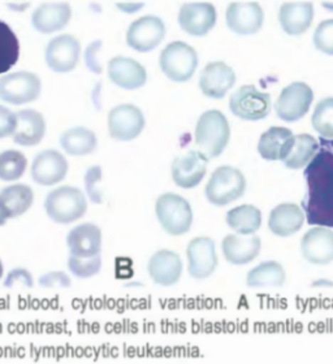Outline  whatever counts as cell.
Returning <instances> with one entry per match:
<instances>
[{
    "mask_svg": "<svg viewBox=\"0 0 333 364\" xmlns=\"http://www.w3.org/2000/svg\"><path fill=\"white\" fill-rule=\"evenodd\" d=\"M307 193L302 210L307 224L333 228V152L320 144L317 156L305 169Z\"/></svg>",
    "mask_w": 333,
    "mask_h": 364,
    "instance_id": "cell-1",
    "label": "cell"
},
{
    "mask_svg": "<svg viewBox=\"0 0 333 364\" xmlns=\"http://www.w3.org/2000/svg\"><path fill=\"white\" fill-rule=\"evenodd\" d=\"M196 144L207 159L220 156L231 139V127L226 114L219 109H208L198 119Z\"/></svg>",
    "mask_w": 333,
    "mask_h": 364,
    "instance_id": "cell-2",
    "label": "cell"
},
{
    "mask_svg": "<svg viewBox=\"0 0 333 364\" xmlns=\"http://www.w3.org/2000/svg\"><path fill=\"white\" fill-rule=\"evenodd\" d=\"M45 211L55 223L70 224L85 216L88 200L81 190L73 186H60L47 194Z\"/></svg>",
    "mask_w": 333,
    "mask_h": 364,
    "instance_id": "cell-3",
    "label": "cell"
},
{
    "mask_svg": "<svg viewBox=\"0 0 333 364\" xmlns=\"http://www.w3.org/2000/svg\"><path fill=\"white\" fill-rule=\"evenodd\" d=\"M245 190L246 178L243 172L231 166H221L213 171L205 194L211 205L224 207L243 197Z\"/></svg>",
    "mask_w": 333,
    "mask_h": 364,
    "instance_id": "cell-4",
    "label": "cell"
},
{
    "mask_svg": "<svg viewBox=\"0 0 333 364\" xmlns=\"http://www.w3.org/2000/svg\"><path fill=\"white\" fill-rule=\"evenodd\" d=\"M155 213L168 235H186L193 224V210L189 202L179 194H162L155 203Z\"/></svg>",
    "mask_w": 333,
    "mask_h": 364,
    "instance_id": "cell-5",
    "label": "cell"
},
{
    "mask_svg": "<svg viewBox=\"0 0 333 364\" xmlns=\"http://www.w3.org/2000/svg\"><path fill=\"white\" fill-rule=\"evenodd\" d=\"M198 63L197 51L181 41L166 45L160 53V69L174 82L189 81L197 70Z\"/></svg>",
    "mask_w": 333,
    "mask_h": 364,
    "instance_id": "cell-6",
    "label": "cell"
},
{
    "mask_svg": "<svg viewBox=\"0 0 333 364\" xmlns=\"http://www.w3.org/2000/svg\"><path fill=\"white\" fill-rule=\"evenodd\" d=\"M229 109L243 122L263 120L273 109L271 95L258 90L254 85H243L232 94Z\"/></svg>",
    "mask_w": 333,
    "mask_h": 364,
    "instance_id": "cell-7",
    "label": "cell"
},
{
    "mask_svg": "<svg viewBox=\"0 0 333 364\" xmlns=\"http://www.w3.org/2000/svg\"><path fill=\"white\" fill-rule=\"evenodd\" d=\"M41 78L31 72H16L0 78V100L21 106L37 100L41 95Z\"/></svg>",
    "mask_w": 333,
    "mask_h": 364,
    "instance_id": "cell-8",
    "label": "cell"
},
{
    "mask_svg": "<svg viewBox=\"0 0 333 364\" xmlns=\"http://www.w3.org/2000/svg\"><path fill=\"white\" fill-rule=\"evenodd\" d=\"M314 102V91L305 82H293L281 90L275 103L278 117L285 122H297L303 119Z\"/></svg>",
    "mask_w": 333,
    "mask_h": 364,
    "instance_id": "cell-9",
    "label": "cell"
},
{
    "mask_svg": "<svg viewBox=\"0 0 333 364\" xmlns=\"http://www.w3.org/2000/svg\"><path fill=\"white\" fill-rule=\"evenodd\" d=\"M146 125L144 112L134 105L116 106L108 114V133L110 136L120 142L136 139Z\"/></svg>",
    "mask_w": 333,
    "mask_h": 364,
    "instance_id": "cell-10",
    "label": "cell"
},
{
    "mask_svg": "<svg viewBox=\"0 0 333 364\" xmlns=\"http://www.w3.org/2000/svg\"><path fill=\"white\" fill-rule=\"evenodd\" d=\"M166 37V25L158 16H144L130 23L127 31V45L138 53L157 48Z\"/></svg>",
    "mask_w": 333,
    "mask_h": 364,
    "instance_id": "cell-11",
    "label": "cell"
},
{
    "mask_svg": "<svg viewBox=\"0 0 333 364\" xmlns=\"http://www.w3.org/2000/svg\"><path fill=\"white\" fill-rule=\"evenodd\" d=\"M80 53V41L70 34H63L51 39L46 47V64L53 72L68 73L76 68Z\"/></svg>",
    "mask_w": 333,
    "mask_h": 364,
    "instance_id": "cell-12",
    "label": "cell"
},
{
    "mask_svg": "<svg viewBox=\"0 0 333 364\" xmlns=\"http://www.w3.org/2000/svg\"><path fill=\"white\" fill-rule=\"evenodd\" d=\"M188 271L196 280H205L215 272L218 267L216 246L210 237L193 238L186 249Z\"/></svg>",
    "mask_w": 333,
    "mask_h": 364,
    "instance_id": "cell-13",
    "label": "cell"
},
{
    "mask_svg": "<svg viewBox=\"0 0 333 364\" xmlns=\"http://www.w3.org/2000/svg\"><path fill=\"white\" fill-rule=\"evenodd\" d=\"M226 21L236 34L250 36L262 29L265 12L257 1H233L228 6Z\"/></svg>",
    "mask_w": 333,
    "mask_h": 364,
    "instance_id": "cell-14",
    "label": "cell"
},
{
    "mask_svg": "<svg viewBox=\"0 0 333 364\" xmlns=\"http://www.w3.org/2000/svg\"><path fill=\"white\" fill-rule=\"evenodd\" d=\"M216 8L207 1L186 3L180 8L179 23L184 31L193 37H204L216 23Z\"/></svg>",
    "mask_w": 333,
    "mask_h": 364,
    "instance_id": "cell-15",
    "label": "cell"
},
{
    "mask_svg": "<svg viewBox=\"0 0 333 364\" xmlns=\"http://www.w3.org/2000/svg\"><path fill=\"white\" fill-rule=\"evenodd\" d=\"M69 164L65 156L56 150L39 152L31 164V177L41 186H53L68 175Z\"/></svg>",
    "mask_w": 333,
    "mask_h": 364,
    "instance_id": "cell-16",
    "label": "cell"
},
{
    "mask_svg": "<svg viewBox=\"0 0 333 364\" xmlns=\"http://www.w3.org/2000/svg\"><path fill=\"white\" fill-rule=\"evenodd\" d=\"M235 84V70L224 61L208 63L199 76V89L207 98H224Z\"/></svg>",
    "mask_w": 333,
    "mask_h": 364,
    "instance_id": "cell-17",
    "label": "cell"
},
{
    "mask_svg": "<svg viewBox=\"0 0 333 364\" xmlns=\"http://www.w3.org/2000/svg\"><path fill=\"white\" fill-rule=\"evenodd\" d=\"M208 159L201 151H188L172 163V180L182 189H193L205 178Z\"/></svg>",
    "mask_w": 333,
    "mask_h": 364,
    "instance_id": "cell-18",
    "label": "cell"
},
{
    "mask_svg": "<svg viewBox=\"0 0 333 364\" xmlns=\"http://www.w3.org/2000/svg\"><path fill=\"white\" fill-rule=\"evenodd\" d=\"M301 252L303 258L311 264L326 266L332 263V229L326 227L311 228L301 240Z\"/></svg>",
    "mask_w": 333,
    "mask_h": 364,
    "instance_id": "cell-19",
    "label": "cell"
},
{
    "mask_svg": "<svg viewBox=\"0 0 333 364\" xmlns=\"http://www.w3.org/2000/svg\"><path fill=\"white\" fill-rule=\"evenodd\" d=\"M108 77L120 89L137 90L146 84L147 72L144 65L134 59L116 56L108 63Z\"/></svg>",
    "mask_w": 333,
    "mask_h": 364,
    "instance_id": "cell-20",
    "label": "cell"
},
{
    "mask_svg": "<svg viewBox=\"0 0 333 364\" xmlns=\"http://www.w3.org/2000/svg\"><path fill=\"white\" fill-rule=\"evenodd\" d=\"M223 255L233 266L249 264L262 250V241L255 235H228L221 242Z\"/></svg>",
    "mask_w": 333,
    "mask_h": 364,
    "instance_id": "cell-21",
    "label": "cell"
},
{
    "mask_svg": "<svg viewBox=\"0 0 333 364\" xmlns=\"http://www.w3.org/2000/svg\"><path fill=\"white\" fill-rule=\"evenodd\" d=\"M147 272L157 285L172 287L181 279V258L174 251H157L149 260Z\"/></svg>",
    "mask_w": 333,
    "mask_h": 364,
    "instance_id": "cell-22",
    "label": "cell"
},
{
    "mask_svg": "<svg viewBox=\"0 0 333 364\" xmlns=\"http://www.w3.org/2000/svg\"><path fill=\"white\" fill-rule=\"evenodd\" d=\"M72 17V8L65 1H50L41 4L31 16L36 31L50 34L64 29Z\"/></svg>",
    "mask_w": 333,
    "mask_h": 364,
    "instance_id": "cell-23",
    "label": "cell"
},
{
    "mask_svg": "<svg viewBox=\"0 0 333 364\" xmlns=\"http://www.w3.org/2000/svg\"><path fill=\"white\" fill-rule=\"evenodd\" d=\"M70 255L77 258H92L102 251V230L95 224L85 223L73 228L67 237Z\"/></svg>",
    "mask_w": 333,
    "mask_h": 364,
    "instance_id": "cell-24",
    "label": "cell"
},
{
    "mask_svg": "<svg viewBox=\"0 0 333 364\" xmlns=\"http://www.w3.org/2000/svg\"><path fill=\"white\" fill-rule=\"evenodd\" d=\"M295 144V134L284 127H273L259 138L258 152L265 160L278 161L288 158L289 152Z\"/></svg>",
    "mask_w": 333,
    "mask_h": 364,
    "instance_id": "cell-25",
    "label": "cell"
},
{
    "mask_svg": "<svg viewBox=\"0 0 333 364\" xmlns=\"http://www.w3.org/2000/svg\"><path fill=\"white\" fill-rule=\"evenodd\" d=\"M314 21V6L310 1H289L279 9V23L289 36H301Z\"/></svg>",
    "mask_w": 333,
    "mask_h": 364,
    "instance_id": "cell-26",
    "label": "cell"
},
{
    "mask_svg": "<svg viewBox=\"0 0 333 364\" xmlns=\"http://www.w3.org/2000/svg\"><path fill=\"white\" fill-rule=\"evenodd\" d=\"M306 215L295 203H281L273 208L268 218V228L278 237H290L303 227Z\"/></svg>",
    "mask_w": 333,
    "mask_h": 364,
    "instance_id": "cell-27",
    "label": "cell"
},
{
    "mask_svg": "<svg viewBox=\"0 0 333 364\" xmlns=\"http://www.w3.org/2000/svg\"><path fill=\"white\" fill-rule=\"evenodd\" d=\"M17 128L14 133V142L20 146H36L41 144L46 133L43 114L36 109H23L16 114Z\"/></svg>",
    "mask_w": 333,
    "mask_h": 364,
    "instance_id": "cell-28",
    "label": "cell"
},
{
    "mask_svg": "<svg viewBox=\"0 0 333 364\" xmlns=\"http://www.w3.org/2000/svg\"><path fill=\"white\" fill-rule=\"evenodd\" d=\"M60 146L68 155L85 156L97 150L98 139L92 130L83 127H76L65 130L61 134Z\"/></svg>",
    "mask_w": 333,
    "mask_h": 364,
    "instance_id": "cell-29",
    "label": "cell"
},
{
    "mask_svg": "<svg viewBox=\"0 0 333 364\" xmlns=\"http://www.w3.org/2000/svg\"><path fill=\"white\" fill-rule=\"evenodd\" d=\"M226 221L238 235H255L262 227V213L255 205H238L228 211Z\"/></svg>",
    "mask_w": 333,
    "mask_h": 364,
    "instance_id": "cell-30",
    "label": "cell"
},
{
    "mask_svg": "<svg viewBox=\"0 0 333 364\" xmlns=\"http://www.w3.org/2000/svg\"><path fill=\"white\" fill-rule=\"evenodd\" d=\"M287 280V273L280 263L265 262L254 267L246 276V285L251 289L280 288Z\"/></svg>",
    "mask_w": 333,
    "mask_h": 364,
    "instance_id": "cell-31",
    "label": "cell"
},
{
    "mask_svg": "<svg viewBox=\"0 0 333 364\" xmlns=\"http://www.w3.org/2000/svg\"><path fill=\"white\" fill-rule=\"evenodd\" d=\"M0 202L7 208L9 218H18L31 208L34 202V193L31 186L16 183L0 190Z\"/></svg>",
    "mask_w": 333,
    "mask_h": 364,
    "instance_id": "cell-32",
    "label": "cell"
},
{
    "mask_svg": "<svg viewBox=\"0 0 333 364\" xmlns=\"http://www.w3.org/2000/svg\"><path fill=\"white\" fill-rule=\"evenodd\" d=\"M320 144L318 139L311 134H297L295 136V144L289 152L288 158L284 160L285 167L289 169H301L307 167L312 159L317 156Z\"/></svg>",
    "mask_w": 333,
    "mask_h": 364,
    "instance_id": "cell-33",
    "label": "cell"
},
{
    "mask_svg": "<svg viewBox=\"0 0 333 364\" xmlns=\"http://www.w3.org/2000/svg\"><path fill=\"white\" fill-rule=\"evenodd\" d=\"M20 58V42L15 31L0 20V75L14 68Z\"/></svg>",
    "mask_w": 333,
    "mask_h": 364,
    "instance_id": "cell-34",
    "label": "cell"
},
{
    "mask_svg": "<svg viewBox=\"0 0 333 364\" xmlns=\"http://www.w3.org/2000/svg\"><path fill=\"white\" fill-rule=\"evenodd\" d=\"M28 160L23 152L7 150L0 154V180L17 181L26 172Z\"/></svg>",
    "mask_w": 333,
    "mask_h": 364,
    "instance_id": "cell-35",
    "label": "cell"
},
{
    "mask_svg": "<svg viewBox=\"0 0 333 364\" xmlns=\"http://www.w3.org/2000/svg\"><path fill=\"white\" fill-rule=\"evenodd\" d=\"M311 125L320 138L333 139V98L322 99L311 117Z\"/></svg>",
    "mask_w": 333,
    "mask_h": 364,
    "instance_id": "cell-36",
    "label": "cell"
},
{
    "mask_svg": "<svg viewBox=\"0 0 333 364\" xmlns=\"http://www.w3.org/2000/svg\"><path fill=\"white\" fill-rule=\"evenodd\" d=\"M68 268L77 279H90L98 274L102 269V257L100 254L92 258H77L70 255L68 259Z\"/></svg>",
    "mask_w": 333,
    "mask_h": 364,
    "instance_id": "cell-37",
    "label": "cell"
},
{
    "mask_svg": "<svg viewBox=\"0 0 333 364\" xmlns=\"http://www.w3.org/2000/svg\"><path fill=\"white\" fill-rule=\"evenodd\" d=\"M315 48L333 56V18L319 23L312 38Z\"/></svg>",
    "mask_w": 333,
    "mask_h": 364,
    "instance_id": "cell-38",
    "label": "cell"
},
{
    "mask_svg": "<svg viewBox=\"0 0 333 364\" xmlns=\"http://www.w3.org/2000/svg\"><path fill=\"white\" fill-rule=\"evenodd\" d=\"M100 181H102V168L99 166L89 168L85 175V189L89 196V199L95 205H100L103 200L102 190L99 188Z\"/></svg>",
    "mask_w": 333,
    "mask_h": 364,
    "instance_id": "cell-39",
    "label": "cell"
},
{
    "mask_svg": "<svg viewBox=\"0 0 333 364\" xmlns=\"http://www.w3.org/2000/svg\"><path fill=\"white\" fill-rule=\"evenodd\" d=\"M4 287L6 288H33L34 287V280L31 273L25 269V268H15L11 272L8 273L6 280H4Z\"/></svg>",
    "mask_w": 333,
    "mask_h": 364,
    "instance_id": "cell-40",
    "label": "cell"
},
{
    "mask_svg": "<svg viewBox=\"0 0 333 364\" xmlns=\"http://www.w3.org/2000/svg\"><path fill=\"white\" fill-rule=\"evenodd\" d=\"M38 282L42 288H69L72 285L70 277L61 271L45 273L39 277Z\"/></svg>",
    "mask_w": 333,
    "mask_h": 364,
    "instance_id": "cell-41",
    "label": "cell"
},
{
    "mask_svg": "<svg viewBox=\"0 0 333 364\" xmlns=\"http://www.w3.org/2000/svg\"><path fill=\"white\" fill-rule=\"evenodd\" d=\"M17 128V117L9 108L0 106V139L14 136Z\"/></svg>",
    "mask_w": 333,
    "mask_h": 364,
    "instance_id": "cell-42",
    "label": "cell"
},
{
    "mask_svg": "<svg viewBox=\"0 0 333 364\" xmlns=\"http://www.w3.org/2000/svg\"><path fill=\"white\" fill-rule=\"evenodd\" d=\"M102 41H95L90 46H88L85 51V63L88 69H90L92 73H102V65L97 59V53L100 51Z\"/></svg>",
    "mask_w": 333,
    "mask_h": 364,
    "instance_id": "cell-43",
    "label": "cell"
},
{
    "mask_svg": "<svg viewBox=\"0 0 333 364\" xmlns=\"http://www.w3.org/2000/svg\"><path fill=\"white\" fill-rule=\"evenodd\" d=\"M144 7V3H117V8L127 14H133Z\"/></svg>",
    "mask_w": 333,
    "mask_h": 364,
    "instance_id": "cell-44",
    "label": "cell"
},
{
    "mask_svg": "<svg viewBox=\"0 0 333 364\" xmlns=\"http://www.w3.org/2000/svg\"><path fill=\"white\" fill-rule=\"evenodd\" d=\"M8 219H11V218H9V213H8L7 208H6L4 205L0 202V227L6 225V223H7Z\"/></svg>",
    "mask_w": 333,
    "mask_h": 364,
    "instance_id": "cell-45",
    "label": "cell"
},
{
    "mask_svg": "<svg viewBox=\"0 0 333 364\" xmlns=\"http://www.w3.org/2000/svg\"><path fill=\"white\" fill-rule=\"evenodd\" d=\"M320 144H324V146H327L328 149H331L333 152V139L328 141V139H323V138H320Z\"/></svg>",
    "mask_w": 333,
    "mask_h": 364,
    "instance_id": "cell-46",
    "label": "cell"
},
{
    "mask_svg": "<svg viewBox=\"0 0 333 364\" xmlns=\"http://www.w3.org/2000/svg\"><path fill=\"white\" fill-rule=\"evenodd\" d=\"M323 6L328 8V9H333V3H327V1H324V3H323Z\"/></svg>",
    "mask_w": 333,
    "mask_h": 364,
    "instance_id": "cell-47",
    "label": "cell"
},
{
    "mask_svg": "<svg viewBox=\"0 0 333 364\" xmlns=\"http://www.w3.org/2000/svg\"><path fill=\"white\" fill-rule=\"evenodd\" d=\"M3 274H4V268H3V263H1V260H0V279L3 277Z\"/></svg>",
    "mask_w": 333,
    "mask_h": 364,
    "instance_id": "cell-48",
    "label": "cell"
}]
</instances>
